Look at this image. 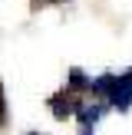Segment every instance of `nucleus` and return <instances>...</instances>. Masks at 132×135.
<instances>
[{
  "label": "nucleus",
  "mask_w": 132,
  "mask_h": 135,
  "mask_svg": "<svg viewBox=\"0 0 132 135\" xmlns=\"http://www.w3.org/2000/svg\"><path fill=\"white\" fill-rule=\"evenodd\" d=\"M106 112H109V105H106L99 96H86V99H79V102H76V112H73V115L79 119L83 129H96V125L102 122Z\"/></svg>",
  "instance_id": "obj_2"
},
{
  "label": "nucleus",
  "mask_w": 132,
  "mask_h": 135,
  "mask_svg": "<svg viewBox=\"0 0 132 135\" xmlns=\"http://www.w3.org/2000/svg\"><path fill=\"white\" fill-rule=\"evenodd\" d=\"M66 89H92V79L86 76L83 69H69V83H66Z\"/></svg>",
  "instance_id": "obj_4"
},
{
  "label": "nucleus",
  "mask_w": 132,
  "mask_h": 135,
  "mask_svg": "<svg viewBox=\"0 0 132 135\" xmlns=\"http://www.w3.org/2000/svg\"><path fill=\"white\" fill-rule=\"evenodd\" d=\"M92 96H99L109 109H119V112H129L132 109V69L116 76V73H106V76H96L92 79Z\"/></svg>",
  "instance_id": "obj_1"
},
{
  "label": "nucleus",
  "mask_w": 132,
  "mask_h": 135,
  "mask_svg": "<svg viewBox=\"0 0 132 135\" xmlns=\"http://www.w3.org/2000/svg\"><path fill=\"white\" fill-rule=\"evenodd\" d=\"M30 135H40V132H30Z\"/></svg>",
  "instance_id": "obj_6"
},
{
  "label": "nucleus",
  "mask_w": 132,
  "mask_h": 135,
  "mask_svg": "<svg viewBox=\"0 0 132 135\" xmlns=\"http://www.w3.org/2000/svg\"><path fill=\"white\" fill-rule=\"evenodd\" d=\"M50 105H53V115H56V119H69L73 112H76V99H73L69 92H59V96H53V99H50Z\"/></svg>",
  "instance_id": "obj_3"
},
{
  "label": "nucleus",
  "mask_w": 132,
  "mask_h": 135,
  "mask_svg": "<svg viewBox=\"0 0 132 135\" xmlns=\"http://www.w3.org/2000/svg\"><path fill=\"white\" fill-rule=\"evenodd\" d=\"M79 135H96V129H79Z\"/></svg>",
  "instance_id": "obj_5"
}]
</instances>
